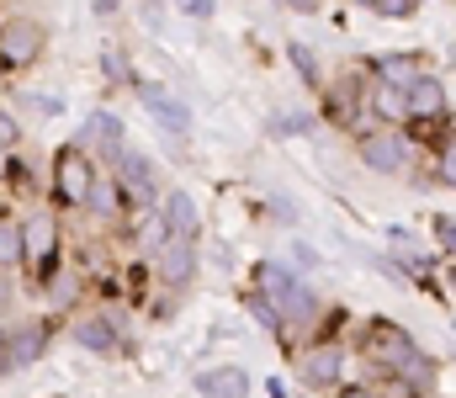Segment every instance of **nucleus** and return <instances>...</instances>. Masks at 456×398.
Masks as SVG:
<instances>
[{
	"instance_id": "4468645a",
	"label": "nucleus",
	"mask_w": 456,
	"mask_h": 398,
	"mask_svg": "<svg viewBox=\"0 0 456 398\" xmlns=\"http://www.w3.org/2000/svg\"><path fill=\"white\" fill-rule=\"evenodd\" d=\"M86 143H91V149H102V154H112V159L127 149L122 123H117L112 112H91V118H86Z\"/></svg>"
},
{
	"instance_id": "6ab92c4d",
	"label": "nucleus",
	"mask_w": 456,
	"mask_h": 398,
	"mask_svg": "<svg viewBox=\"0 0 456 398\" xmlns=\"http://www.w3.org/2000/svg\"><path fill=\"white\" fill-rule=\"evenodd\" d=\"M287 53H292V64H297V75H303L308 85H319V59H314L303 43H287Z\"/></svg>"
},
{
	"instance_id": "423d86ee",
	"label": "nucleus",
	"mask_w": 456,
	"mask_h": 398,
	"mask_svg": "<svg viewBox=\"0 0 456 398\" xmlns=\"http://www.w3.org/2000/svg\"><path fill=\"white\" fill-rule=\"evenodd\" d=\"M117 170H122L117 181H122V186H127L138 202H154V197H159V181H154V159H149V154H138V149H122V154H117Z\"/></svg>"
},
{
	"instance_id": "cd10ccee",
	"label": "nucleus",
	"mask_w": 456,
	"mask_h": 398,
	"mask_svg": "<svg viewBox=\"0 0 456 398\" xmlns=\"http://www.w3.org/2000/svg\"><path fill=\"white\" fill-rule=\"evenodd\" d=\"M186 16H213V0H186Z\"/></svg>"
},
{
	"instance_id": "aec40b11",
	"label": "nucleus",
	"mask_w": 456,
	"mask_h": 398,
	"mask_svg": "<svg viewBox=\"0 0 456 398\" xmlns=\"http://www.w3.org/2000/svg\"><path fill=\"white\" fill-rule=\"evenodd\" d=\"M265 128L276 133V138H297V133L308 128V118H303V112H281V118H271Z\"/></svg>"
},
{
	"instance_id": "c756f323",
	"label": "nucleus",
	"mask_w": 456,
	"mask_h": 398,
	"mask_svg": "<svg viewBox=\"0 0 456 398\" xmlns=\"http://www.w3.org/2000/svg\"><path fill=\"white\" fill-rule=\"evenodd\" d=\"M11 303V281H5V271H0V308Z\"/></svg>"
},
{
	"instance_id": "2eb2a0df",
	"label": "nucleus",
	"mask_w": 456,
	"mask_h": 398,
	"mask_svg": "<svg viewBox=\"0 0 456 398\" xmlns=\"http://www.w3.org/2000/svg\"><path fill=\"white\" fill-rule=\"evenodd\" d=\"M75 340H80L86 351H102V356L122 345V340H117V324L107 319V313H86V319L75 324Z\"/></svg>"
},
{
	"instance_id": "5701e85b",
	"label": "nucleus",
	"mask_w": 456,
	"mask_h": 398,
	"mask_svg": "<svg viewBox=\"0 0 456 398\" xmlns=\"http://www.w3.org/2000/svg\"><path fill=\"white\" fill-rule=\"evenodd\" d=\"M16 143H21V128H16V118H11V112L0 107V154H11Z\"/></svg>"
},
{
	"instance_id": "39448f33",
	"label": "nucleus",
	"mask_w": 456,
	"mask_h": 398,
	"mask_svg": "<svg viewBox=\"0 0 456 398\" xmlns=\"http://www.w3.org/2000/svg\"><path fill=\"white\" fill-rule=\"evenodd\" d=\"M371 356L382 361V372H403L414 356H419V345H414V335L409 329H398V324H371Z\"/></svg>"
},
{
	"instance_id": "f8f14e48",
	"label": "nucleus",
	"mask_w": 456,
	"mask_h": 398,
	"mask_svg": "<svg viewBox=\"0 0 456 398\" xmlns=\"http://www.w3.org/2000/svg\"><path fill=\"white\" fill-rule=\"evenodd\" d=\"M159 276H165L170 287H186V281L197 276V245H186V240H165V250H159Z\"/></svg>"
},
{
	"instance_id": "412c9836",
	"label": "nucleus",
	"mask_w": 456,
	"mask_h": 398,
	"mask_svg": "<svg viewBox=\"0 0 456 398\" xmlns=\"http://www.w3.org/2000/svg\"><path fill=\"white\" fill-rule=\"evenodd\" d=\"M377 112H382V118H409V112H403V91L377 85Z\"/></svg>"
},
{
	"instance_id": "ddd939ff",
	"label": "nucleus",
	"mask_w": 456,
	"mask_h": 398,
	"mask_svg": "<svg viewBox=\"0 0 456 398\" xmlns=\"http://www.w3.org/2000/svg\"><path fill=\"white\" fill-rule=\"evenodd\" d=\"M403 112L409 118H436V112H446V85L441 80H414L409 91H403Z\"/></svg>"
},
{
	"instance_id": "9b49d317",
	"label": "nucleus",
	"mask_w": 456,
	"mask_h": 398,
	"mask_svg": "<svg viewBox=\"0 0 456 398\" xmlns=\"http://www.w3.org/2000/svg\"><path fill=\"white\" fill-rule=\"evenodd\" d=\"M53 245H59L53 240V218L48 213H27L21 218V256L27 261H48V256H59Z\"/></svg>"
},
{
	"instance_id": "b1692460",
	"label": "nucleus",
	"mask_w": 456,
	"mask_h": 398,
	"mask_svg": "<svg viewBox=\"0 0 456 398\" xmlns=\"http://www.w3.org/2000/svg\"><path fill=\"white\" fill-rule=\"evenodd\" d=\"M371 11H377V16H398V21H409V16H414V0H377Z\"/></svg>"
},
{
	"instance_id": "dca6fc26",
	"label": "nucleus",
	"mask_w": 456,
	"mask_h": 398,
	"mask_svg": "<svg viewBox=\"0 0 456 398\" xmlns=\"http://www.w3.org/2000/svg\"><path fill=\"white\" fill-rule=\"evenodd\" d=\"M377 75H382L387 91H409L414 80H425V64L414 53H398V59H377Z\"/></svg>"
},
{
	"instance_id": "7ed1b4c3",
	"label": "nucleus",
	"mask_w": 456,
	"mask_h": 398,
	"mask_svg": "<svg viewBox=\"0 0 456 398\" xmlns=\"http://www.w3.org/2000/svg\"><path fill=\"white\" fill-rule=\"evenodd\" d=\"M43 43H48V32H43V21H32V16H11L5 27H0V59L5 64H32L37 53H43Z\"/></svg>"
},
{
	"instance_id": "c85d7f7f",
	"label": "nucleus",
	"mask_w": 456,
	"mask_h": 398,
	"mask_svg": "<svg viewBox=\"0 0 456 398\" xmlns=\"http://www.w3.org/2000/svg\"><path fill=\"white\" fill-rule=\"evenodd\" d=\"M340 398H377L371 388H340Z\"/></svg>"
},
{
	"instance_id": "7c9ffc66",
	"label": "nucleus",
	"mask_w": 456,
	"mask_h": 398,
	"mask_svg": "<svg viewBox=\"0 0 456 398\" xmlns=\"http://www.w3.org/2000/svg\"><path fill=\"white\" fill-rule=\"evenodd\" d=\"M0 170H5V154H0Z\"/></svg>"
},
{
	"instance_id": "bb28decb",
	"label": "nucleus",
	"mask_w": 456,
	"mask_h": 398,
	"mask_svg": "<svg viewBox=\"0 0 456 398\" xmlns=\"http://www.w3.org/2000/svg\"><path fill=\"white\" fill-rule=\"evenodd\" d=\"M107 75H112V80H122V75H127V64H122V53H107Z\"/></svg>"
},
{
	"instance_id": "f03ea898",
	"label": "nucleus",
	"mask_w": 456,
	"mask_h": 398,
	"mask_svg": "<svg viewBox=\"0 0 456 398\" xmlns=\"http://www.w3.org/2000/svg\"><path fill=\"white\" fill-rule=\"evenodd\" d=\"M361 165L366 170H377V175H398L403 165H409V138L398 128H371V133H361Z\"/></svg>"
},
{
	"instance_id": "6e6552de",
	"label": "nucleus",
	"mask_w": 456,
	"mask_h": 398,
	"mask_svg": "<svg viewBox=\"0 0 456 398\" xmlns=\"http://www.w3.org/2000/svg\"><path fill=\"white\" fill-rule=\"evenodd\" d=\"M202 398H249V372L244 367H208V372H197V383H191Z\"/></svg>"
},
{
	"instance_id": "a878e982",
	"label": "nucleus",
	"mask_w": 456,
	"mask_h": 398,
	"mask_svg": "<svg viewBox=\"0 0 456 398\" xmlns=\"http://www.w3.org/2000/svg\"><path fill=\"white\" fill-rule=\"evenodd\" d=\"M436 234H441V245L452 250V213H441V218H436Z\"/></svg>"
},
{
	"instance_id": "a211bd4d",
	"label": "nucleus",
	"mask_w": 456,
	"mask_h": 398,
	"mask_svg": "<svg viewBox=\"0 0 456 398\" xmlns=\"http://www.w3.org/2000/svg\"><path fill=\"white\" fill-rule=\"evenodd\" d=\"M86 202H91L102 218H122V197H117L112 175H96V181H91V191H86Z\"/></svg>"
},
{
	"instance_id": "0eeeda50",
	"label": "nucleus",
	"mask_w": 456,
	"mask_h": 398,
	"mask_svg": "<svg viewBox=\"0 0 456 398\" xmlns=\"http://www.w3.org/2000/svg\"><path fill=\"white\" fill-rule=\"evenodd\" d=\"M340 367H345L340 345H308V356L297 361V372H303L308 388H335L340 383Z\"/></svg>"
},
{
	"instance_id": "f257e3e1",
	"label": "nucleus",
	"mask_w": 456,
	"mask_h": 398,
	"mask_svg": "<svg viewBox=\"0 0 456 398\" xmlns=\"http://www.w3.org/2000/svg\"><path fill=\"white\" fill-rule=\"evenodd\" d=\"M91 181H96V165L86 159V149H59V159H53V197L64 202V207H80L86 202V191H91Z\"/></svg>"
},
{
	"instance_id": "393cba45",
	"label": "nucleus",
	"mask_w": 456,
	"mask_h": 398,
	"mask_svg": "<svg viewBox=\"0 0 456 398\" xmlns=\"http://www.w3.org/2000/svg\"><path fill=\"white\" fill-rule=\"evenodd\" d=\"M292 261H297V271H314L319 265V250L314 245H292Z\"/></svg>"
},
{
	"instance_id": "20e7f679",
	"label": "nucleus",
	"mask_w": 456,
	"mask_h": 398,
	"mask_svg": "<svg viewBox=\"0 0 456 398\" xmlns=\"http://www.w3.org/2000/svg\"><path fill=\"white\" fill-rule=\"evenodd\" d=\"M138 96H143V107L159 118V128L170 133L175 143H186V133H191V107H186L181 96H170V91L154 85V80H138Z\"/></svg>"
},
{
	"instance_id": "1a4fd4ad",
	"label": "nucleus",
	"mask_w": 456,
	"mask_h": 398,
	"mask_svg": "<svg viewBox=\"0 0 456 398\" xmlns=\"http://www.w3.org/2000/svg\"><path fill=\"white\" fill-rule=\"evenodd\" d=\"M197 229H202L197 202H191L186 191H165V240H186V245H197Z\"/></svg>"
},
{
	"instance_id": "4be33fe9",
	"label": "nucleus",
	"mask_w": 456,
	"mask_h": 398,
	"mask_svg": "<svg viewBox=\"0 0 456 398\" xmlns=\"http://www.w3.org/2000/svg\"><path fill=\"white\" fill-rule=\"evenodd\" d=\"M249 313L265 324V329H281V319H276V303L271 297H260V292H249Z\"/></svg>"
},
{
	"instance_id": "f3484780",
	"label": "nucleus",
	"mask_w": 456,
	"mask_h": 398,
	"mask_svg": "<svg viewBox=\"0 0 456 398\" xmlns=\"http://www.w3.org/2000/svg\"><path fill=\"white\" fill-rule=\"evenodd\" d=\"M21 261H27L21 256V218L0 213V271H16Z\"/></svg>"
},
{
	"instance_id": "9d476101",
	"label": "nucleus",
	"mask_w": 456,
	"mask_h": 398,
	"mask_svg": "<svg viewBox=\"0 0 456 398\" xmlns=\"http://www.w3.org/2000/svg\"><path fill=\"white\" fill-rule=\"evenodd\" d=\"M271 303H276V319H292V324H314V319H319V292L303 287L297 276H292Z\"/></svg>"
}]
</instances>
